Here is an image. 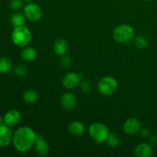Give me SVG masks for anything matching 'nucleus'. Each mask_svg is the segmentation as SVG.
<instances>
[{"label":"nucleus","instance_id":"f257e3e1","mask_svg":"<svg viewBox=\"0 0 157 157\" xmlns=\"http://www.w3.org/2000/svg\"><path fill=\"white\" fill-rule=\"evenodd\" d=\"M37 133L29 127H21L13 134V146L20 153L29 151L35 145Z\"/></svg>","mask_w":157,"mask_h":157},{"label":"nucleus","instance_id":"f03ea898","mask_svg":"<svg viewBox=\"0 0 157 157\" xmlns=\"http://www.w3.org/2000/svg\"><path fill=\"white\" fill-rule=\"evenodd\" d=\"M12 40L14 44L20 47L27 46L32 40V33L25 26L15 27L12 32Z\"/></svg>","mask_w":157,"mask_h":157},{"label":"nucleus","instance_id":"7ed1b4c3","mask_svg":"<svg viewBox=\"0 0 157 157\" xmlns=\"http://www.w3.org/2000/svg\"><path fill=\"white\" fill-rule=\"evenodd\" d=\"M88 133L92 140L97 144H101L106 141L107 136L110 134L107 126L101 123H94L90 125Z\"/></svg>","mask_w":157,"mask_h":157},{"label":"nucleus","instance_id":"20e7f679","mask_svg":"<svg viewBox=\"0 0 157 157\" xmlns=\"http://www.w3.org/2000/svg\"><path fill=\"white\" fill-rule=\"evenodd\" d=\"M113 38L119 43H127L134 38V30L128 25H121L113 30Z\"/></svg>","mask_w":157,"mask_h":157},{"label":"nucleus","instance_id":"39448f33","mask_svg":"<svg viewBox=\"0 0 157 157\" xmlns=\"http://www.w3.org/2000/svg\"><path fill=\"white\" fill-rule=\"evenodd\" d=\"M118 87V83L113 77L107 76L101 78L98 84V89L101 94L109 96L116 92Z\"/></svg>","mask_w":157,"mask_h":157},{"label":"nucleus","instance_id":"423d86ee","mask_svg":"<svg viewBox=\"0 0 157 157\" xmlns=\"http://www.w3.org/2000/svg\"><path fill=\"white\" fill-rule=\"evenodd\" d=\"M24 15L28 20L31 21H37L41 17V9L35 3H27L24 7Z\"/></svg>","mask_w":157,"mask_h":157},{"label":"nucleus","instance_id":"0eeeda50","mask_svg":"<svg viewBox=\"0 0 157 157\" xmlns=\"http://www.w3.org/2000/svg\"><path fill=\"white\" fill-rule=\"evenodd\" d=\"M82 75L76 72H69L64 76L62 84L66 89H73L81 83Z\"/></svg>","mask_w":157,"mask_h":157},{"label":"nucleus","instance_id":"6e6552de","mask_svg":"<svg viewBox=\"0 0 157 157\" xmlns=\"http://www.w3.org/2000/svg\"><path fill=\"white\" fill-rule=\"evenodd\" d=\"M12 137H13V134H12L10 127L6 124H1L0 125V147H8L12 141Z\"/></svg>","mask_w":157,"mask_h":157},{"label":"nucleus","instance_id":"1a4fd4ad","mask_svg":"<svg viewBox=\"0 0 157 157\" xmlns=\"http://www.w3.org/2000/svg\"><path fill=\"white\" fill-rule=\"evenodd\" d=\"M124 130L129 135H134L140 131L141 123L137 118L132 117L127 120L124 123Z\"/></svg>","mask_w":157,"mask_h":157},{"label":"nucleus","instance_id":"9d476101","mask_svg":"<svg viewBox=\"0 0 157 157\" xmlns=\"http://www.w3.org/2000/svg\"><path fill=\"white\" fill-rule=\"evenodd\" d=\"M34 149H35V153L39 156H45L48 154L49 147L45 140L43 139L41 135L37 134Z\"/></svg>","mask_w":157,"mask_h":157},{"label":"nucleus","instance_id":"9b49d317","mask_svg":"<svg viewBox=\"0 0 157 157\" xmlns=\"http://www.w3.org/2000/svg\"><path fill=\"white\" fill-rule=\"evenodd\" d=\"M21 121V113L17 110H10L5 114L3 121L9 127H15Z\"/></svg>","mask_w":157,"mask_h":157},{"label":"nucleus","instance_id":"f8f14e48","mask_svg":"<svg viewBox=\"0 0 157 157\" xmlns=\"http://www.w3.org/2000/svg\"><path fill=\"white\" fill-rule=\"evenodd\" d=\"M153 147L147 143H140L134 149V153L138 157H150L153 154Z\"/></svg>","mask_w":157,"mask_h":157},{"label":"nucleus","instance_id":"ddd939ff","mask_svg":"<svg viewBox=\"0 0 157 157\" xmlns=\"http://www.w3.org/2000/svg\"><path fill=\"white\" fill-rule=\"evenodd\" d=\"M61 104L63 108L65 109V110H72L76 104V98L72 93L66 92L61 96Z\"/></svg>","mask_w":157,"mask_h":157},{"label":"nucleus","instance_id":"4468645a","mask_svg":"<svg viewBox=\"0 0 157 157\" xmlns=\"http://www.w3.org/2000/svg\"><path fill=\"white\" fill-rule=\"evenodd\" d=\"M68 131L71 135L74 136H79L85 131V127L84 124L80 121H73L68 126Z\"/></svg>","mask_w":157,"mask_h":157},{"label":"nucleus","instance_id":"2eb2a0df","mask_svg":"<svg viewBox=\"0 0 157 157\" xmlns=\"http://www.w3.org/2000/svg\"><path fill=\"white\" fill-rule=\"evenodd\" d=\"M67 48H68V44L67 41L62 38L56 40L54 43V52L57 55L59 56H63L67 52Z\"/></svg>","mask_w":157,"mask_h":157},{"label":"nucleus","instance_id":"dca6fc26","mask_svg":"<svg viewBox=\"0 0 157 157\" xmlns=\"http://www.w3.org/2000/svg\"><path fill=\"white\" fill-rule=\"evenodd\" d=\"M21 58L27 62L32 61L37 56V51L32 47H26L21 52Z\"/></svg>","mask_w":157,"mask_h":157},{"label":"nucleus","instance_id":"f3484780","mask_svg":"<svg viewBox=\"0 0 157 157\" xmlns=\"http://www.w3.org/2000/svg\"><path fill=\"white\" fill-rule=\"evenodd\" d=\"M25 18L24 14L21 13V12H15L11 16L10 22L14 27L22 26L25 22Z\"/></svg>","mask_w":157,"mask_h":157},{"label":"nucleus","instance_id":"a211bd4d","mask_svg":"<svg viewBox=\"0 0 157 157\" xmlns=\"http://www.w3.org/2000/svg\"><path fill=\"white\" fill-rule=\"evenodd\" d=\"M23 99L28 104H34L38 99V95L36 91L33 90H26L23 94Z\"/></svg>","mask_w":157,"mask_h":157},{"label":"nucleus","instance_id":"6ab92c4d","mask_svg":"<svg viewBox=\"0 0 157 157\" xmlns=\"http://www.w3.org/2000/svg\"><path fill=\"white\" fill-rule=\"evenodd\" d=\"M12 61L6 57L0 58V74H7L12 69Z\"/></svg>","mask_w":157,"mask_h":157},{"label":"nucleus","instance_id":"aec40b11","mask_svg":"<svg viewBox=\"0 0 157 157\" xmlns=\"http://www.w3.org/2000/svg\"><path fill=\"white\" fill-rule=\"evenodd\" d=\"M109 147H117L121 144V138L116 133H110L109 136H107V140L105 141Z\"/></svg>","mask_w":157,"mask_h":157},{"label":"nucleus","instance_id":"412c9836","mask_svg":"<svg viewBox=\"0 0 157 157\" xmlns=\"http://www.w3.org/2000/svg\"><path fill=\"white\" fill-rule=\"evenodd\" d=\"M134 44L136 47L139 49H144L148 45V41L143 36H137L134 40Z\"/></svg>","mask_w":157,"mask_h":157},{"label":"nucleus","instance_id":"4be33fe9","mask_svg":"<svg viewBox=\"0 0 157 157\" xmlns=\"http://www.w3.org/2000/svg\"><path fill=\"white\" fill-rule=\"evenodd\" d=\"M23 6L22 0H12L9 3V8L13 11H18Z\"/></svg>","mask_w":157,"mask_h":157},{"label":"nucleus","instance_id":"5701e85b","mask_svg":"<svg viewBox=\"0 0 157 157\" xmlns=\"http://www.w3.org/2000/svg\"><path fill=\"white\" fill-rule=\"evenodd\" d=\"M28 70L27 67L25 66L22 65V64H20V65H18L15 67V73L18 76L20 77H23L27 74Z\"/></svg>","mask_w":157,"mask_h":157},{"label":"nucleus","instance_id":"b1692460","mask_svg":"<svg viewBox=\"0 0 157 157\" xmlns=\"http://www.w3.org/2000/svg\"><path fill=\"white\" fill-rule=\"evenodd\" d=\"M71 58H70L69 56H67V55H63L62 58H61V65H62V67H66V68H67V67H69L71 66Z\"/></svg>","mask_w":157,"mask_h":157},{"label":"nucleus","instance_id":"393cba45","mask_svg":"<svg viewBox=\"0 0 157 157\" xmlns=\"http://www.w3.org/2000/svg\"><path fill=\"white\" fill-rule=\"evenodd\" d=\"M90 82L88 81H84L81 84V89H82L84 93H87L90 90Z\"/></svg>","mask_w":157,"mask_h":157},{"label":"nucleus","instance_id":"a878e982","mask_svg":"<svg viewBox=\"0 0 157 157\" xmlns=\"http://www.w3.org/2000/svg\"><path fill=\"white\" fill-rule=\"evenodd\" d=\"M140 131H141V135L144 136H147L149 135V133H150V131H149V130L146 128L143 129L142 130H140Z\"/></svg>","mask_w":157,"mask_h":157},{"label":"nucleus","instance_id":"bb28decb","mask_svg":"<svg viewBox=\"0 0 157 157\" xmlns=\"http://www.w3.org/2000/svg\"><path fill=\"white\" fill-rule=\"evenodd\" d=\"M25 2H26L27 3H30V2H32V0H24Z\"/></svg>","mask_w":157,"mask_h":157},{"label":"nucleus","instance_id":"cd10ccee","mask_svg":"<svg viewBox=\"0 0 157 157\" xmlns=\"http://www.w3.org/2000/svg\"><path fill=\"white\" fill-rule=\"evenodd\" d=\"M2 116L0 115V125L2 124Z\"/></svg>","mask_w":157,"mask_h":157},{"label":"nucleus","instance_id":"c85d7f7f","mask_svg":"<svg viewBox=\"0 0 157 157\" xmlns=\"http://www.w3.org/2000/svg\"><path fill=\"white\" fill-rule=\"evenodd\" d=\"M143 1H145V2H149V1H151V0H143Z\"/></svg>","mask_w":157,"mask_h":157},{"label":"nucleus","instance_id":"c756f323","mask_svg":"<svg viewBox=\"0 0 157 157\" xmlns=\"http://www.w3.org/2000/svg\"><path fill=\"white\" fill-rule=\"evenodd\" d=\"M156 1H157V0H156Z\"/></svg>","mask_w":157,"mask_h":157}]
</instances>
